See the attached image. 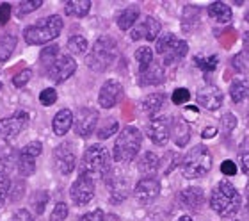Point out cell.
I'll return each mask as SVG.
<instances>
[{"label":"cell","instance_id":"cell-1","mask_svg":"<svg viewBox=\"0 0 249 221\" xmlns=\"http://www.w3.org/2000/svg\"><path fill=\"white\" fill-rule=\"evenodd\" d=\"M110 170H112V166H110L109 152L98 143L88 146L78 162V175L88 177L91 180L105 179Z\"/></svg>","mask_w":249,"mask_h":221},{"label":"cell","instance_id":"cell-2","mask_svg":"<svg viewBox=\"0 0 249 221\" xmlns=\"http://www.w3.org/2000/svg\"><path fill=\"white\" fill-rule=\"evenodd\" d=\"M210 207L215 214L221 218L235 216L242 207V198L240 193L235 189V185L228 180H221L215 189L210 195Z\"/></svg>","mask_w":249,"mask_h":221},{"label":"cell","instance_id":"cell-3","mask_svg":"<svg viewBox=\"0 0 249 221\" xmlns=\"http://www.w3.org/2000/svg\"><path fill=\"white\" fill-rule=\"evenodd\" d=\"M141 144H142V134L137 127L128 125L120 130L118 138H116L114 150H112V157L116 162L126 164L130 161L135 159V155L139 154Z\"/></svg>","mask_w":249,"mask_h":221},{"label":"cell","instance_id":"cell-4","mask_svg":"<svg viewBox=\"0 0 249 221\" xmlns=\"http://www.w3.org/2000/svg\"><path fill=\"white\" fill-rule=\"evenodd\" d=\"M62 27H64V21H62V18L59 15L47 16V18L39 20L34 25L25 27L23 40L29 45H47V43L53 41L61 34Z\"/></svg>","mask_w":249,"mask_h":221},{"label":"cell","instance_id":"cell-5","mask_svg":"<svg viewBox=\"0 0 249 221\" xmlns=\"http://www.w3.org/2000/svg\"><path fill=\"white\" fill-rule=\"evenodd\" d=\"M118 57V43L114 38L100 36L91 46V52L86 57V64L93 72H105Z\"/></svg>","mask_w":249,"mask_h":221},{"label":"cell","instance_id":"cell-6","mask_svg":"<svg viewBox=\"0 0 249 221\" xmlns=\"http://www.w3.org/2000/svg\"><path fill=\"white\" fill-rule=\"evenodd\" d=\"M212 170V154L207 146H192L182 159V171L187 179H201Z\"/></svg>","mask_w":249,"mask_h":221},{"label":"cell","instance_id":"cell-7","mask_svg":"<svg viewBox=\"0 0 249 221\" xmlns=\"http://www.w3.org/2000/svg\"><path fill=\"white\" fill-rule=\"evenodd\" d=\"M155 50L162 57L164 64H173V62L182 61L187 56L189 46L183 40H178L173 32H162L160 36L157 38Z\"/></svg>","mask_w":249,"mask_h":221},{"label":"cell","instance_id":"cell-8","mask_svg":"<svg viewBox=\"0 0 249 221\" xmlns=\"http://www.w3.org/2000/svg\"><path fill=\"white\" fill-rule=\"evenodd\" d=\"M105 185L109 189L110 200L114 203H120L128 198L130 189H132V182H130V177L126 175V171L121 170H110L105 177Z\"/></svg>","mask_w":249,"mask_h":221},{"label":"cell","instance_id":"cell-9","mask_svg":"<svg viewBox=\"0 0 249 221\" xmlns=\"http://www.w3.org/2000/svg\"><path fill=\"white\" fill-rule=\"evenodd\" d=\"M100 113L93 107H80L73 118V129L78 138H89L93 136V132L96 130V125H98Z\"/></svg>","mask_w":249,"mask_h":221},{"label":"cell","instance_id":"cell-10","mask_svg":"<svg viewBox=\"0 0 249 221\" xmlns=\"http://www.w3.org/2000/svg\"><path fill=\"white\" fill-rule=\"evenodd\" d=\"M29 113L27 111H18V113L11 114L7 118L0 120V139H15L16 136H20L29 125Z\"/></svg>","mask_w":249,"mask_h":221},{"label":"cell","instance_id":"cell-11","mask_svg":"<svg viewBox=\"0 0 249 221\" xmlns=\"http://www.w3.org/2000/svg\"><path fill=\"white\" fill-rule=\"evenodd\" d=\"M148 138L151 143L157 146H166L169 138H171V120L169 116H153L148 121Z\"/></svg>","mask_w":249,"mask_h":221},{"label":"cell","instance_id":"cell-12","mask_svg":"<svg viewBox=\"0 0 249 221\" xmlns=\"http://www.w3.org/2000/svg\"><path fill=\"white\" fill-rule=\"evenodd\" d=\"M53 164H55L59 173L64 177L75 171V168H77V155L73 152L71 144L64 143L55 146V150H53Z\"/></svg>","mask_w":249,"mask_h":221},{"label":"cell","instance_id":"cell-13","mask_svg":"<svg viewBox=\"0 0 249 221\" xmlns=\"http://www.w3.org/2000/svg\"><path fill=\"white\" fill-rule=\"evenodd\" d=\"M77 70V61L70 54H62L59 59L52 64V68L47 72V77H50L55 84H61L71 77Z\"/></svg>","mask_w":249,"mask_h":221},{"label":"cell","instance_id":"cell-14","mask_svg":"<svg viewBox=\"0 0 249 221\" xmlns=\"http://www.w3.org/2000/svg\"><path fill=\"white\" fill-rule=\"evenodd\" d=\"M134 195H135V200L139 201V203L148 205V203H151L157 196L160 195V182L155 177H144V179H141L135 184Z\"/></svg>","mask_w":249,"mask_h":221},{"label":"cell","instance_id":"cell-15","mask_svg":"<svg viewBox=\"0 0 249 221\" xmlns=\"http://www.w3.org/2000/svg\"><path fill=\"white\" fill-rule=\"evenodd\" d=\"M94 189H96L94 180L88 179V177L78 175V179L73 182L71 189H70V196H71L73 203H77V205H86V203H89V201L93 200Z\"/></svg>","mask_w":249,"mask_h":221},{"label":"cell","instance_id":"cell-16","mask_svg":"<svg viewBox=\"0 0 249 221\" xmlns=\"http://www.w3.org/2000/svg\"><path fill=\"white\" fill-rule=\"evenodd\" d=\"M121 95H123V86H121L116 79H109L105 80L98 95V103L100 107L104 109H112L116 103L120 102Z\"/></svg>","mask_w":249,"mask_h":221},{"label":"cell","instance_id":"cell-17","mask_svg":"<svg viewBox=\"0 0 249 221\" xmlns=\"http://www.w3.org/2000/svg\"><path fill=\"white\" fill-rule=\"evenodd\" d=\"M160 34V21L153 18V16H146L144 21L141 25L134 27L132 32H130V38L134 41H139V40H148V41H153L157 40V36Z\"/></svg>","mask_w":249,"mask_h":221},{"label":"cell","instance_id":"cell-18","mask_svg":"<svg viewBox=\"0 0 249 221\" xmlns=\"http://www.w3.org/2000/svg\"><path fill=\"white\" fill-rule=\"evenodd\" d=\"M196 102L207 111H217L223 105V91L217 86H205L197 91Z\"/></svg>","mask_w":249,"mask_h":221},{"label":"cell","instance_id":"cell-19","mask_svg":"<svg viewBox=\"0 0 249 221\" xmlns=\"http://www.w3.org/2000/svg\"><path fill=\"white\" fill-rule=\"evenodd\" d=\"M178 201L183 209H189V211H199L205 203V193H203L199 187H185V189L180 191L178 195Z\"/></svg>","mask_w":249,"mask_h":221},{"label":"cell","instance_id":"cell-20","mask_svg":"<svg viewBox=\"0 0 249 221\" xmlns=\"http://www.w3.org/2000/svg\"><path fill=\"white\" fill-rule=\"evenodd\" d=\"M166 79V72H164V64L159 61H153L150 66L146 68L144 72H141L139 75V86L148 88V86H159L164 82Z\"/></svg>","mask_w":249,"mask_h":221},{"label":"cell","instance_id":"cell-21","mask_svg":"<svg viewBox=\"0 0 249 221\" xmlns=\"http://www.w3.org/2000/svg\"><path fill=\"white\" fill-rule=\"evenodd\" d=\"M171 136L177 146H185L191 139V125L183 116H175L171 120Z\"/></svg>","mask_w":249,"mask_h":221},{"label":"cell","instance_id":"cell-22","mask_svg":"<svg viewBox=\"0 0 249 221\" xmlns=\"http://www.w3.org/2000/svg\"><path fill=\"white\" fill-rule=\"evenodd\" d=\"M73 113L70 109H61L52 120V129L55 136H66L70 129L73 127Z\"/></svg>","mask_w":249,"mask_h":221},{"label":"cell","instance_id":"cell-23","mask_svg":"<svg viewBox=\"0 0 249 221\" xmlns=\"http://www.w3.org/2000/svg\"><path fill=\"white\" fill-rule=\"evenodd\" d=\"M160 168V159L153 152H144L137 161V170L144 177H153Z\"/></svg>","mask_w":249,"mask_h":221},{"label":"cell","instance_id":"cell-24","mask_svg":"<svg viewBox=\"0 0 249 221\" xmlns=\"http://www.w3.org/2000/svg\"><path fill=\"white\" fill-rule=\"evenodd\" d=\"M199 16H201V9L196 5H187L182 15V29L185 34H192L199 27Z\"/></svg>","mask_w":249,"mask_h":221},{"label":"cell","instance_id":"cell-25","mask_svg":"<svg viewBox=\"0 0 249 221\" xmlns=\"http://www.w3.org/2000/svg\"><path fill=\"white\" fill-rule=\"evenodd\" d=\"M164 103H166V95H162V93H150V95H146L141 100V109H142V113L155 116L164 107Z\"/></svg>","mask_w":249,"mask_h":221},{"label":"cell","instance_id":"cell-26","mask_svg":"<svg viewBox=\"0 0 249 221\" xmlns=\"http://www.w3.org/2000/svg\"><path fill=\"white\" fill-rule=\"evenodd\" d=\"M91 0H68L64 2V15L75 16V18H84L91 11Z\"/></svg>","mask_w":249,"mask_h":221},{"label":"cell","instance_id":"cell-27","mask_svg":"<svg viewBox=\"0 0 249 221\" xmlns=\"http://www.w3.org/2000/svg\"><path fill=\"white\" fill-rule=\"evenodd\" d=\"M207 13L210 18H213L215 21H221V23H228L233 18V13L230 9V5H226L224 2H212L208 5Z\"/></svg>","mask_w":249,"mask_h":221},{"label":"cell","instance_id":"cell-28","mask_svg":"<svg viewBox=\"0 0 249 221\" xmlns=\"http://www.w3.org/2000/svg\"><path fill=\"white\" fill-rule=\"evenodd\" d=\"M139 7L137 5H130L126 9H123L118 16V27L121 31H130L135 25V21L139 18Z\"/></svg>","mask_w":249,"mask_h":221},{"label":"cell","instance_id":"cell-29","mask_svg":"<svg viewBox=\"0 0 249 221\" xmlns=\"http://www.w3.org/2000/svg\"><path fill=\"white\" fill-rule=\"evenodd\" d=\"M230 97L235 103H240L249 98V79H240L235 80L230 86Z\"/></svg>","mask_w":249,"mask_h":221},{"label":"cell","instance_id":"cell-30","mask_svg":"<svg viewBox=\"0 0 249 221\" xmlns=\"http://www.w3.org/2000/svg\"><path fill=\"white\" fill-rule=\"evenodd\" d=\"M16 162H18L16 150L11 148V146H2V148H0V170H2V173L7 175V173L16 166Z\"/></svg>","mask_w":249,"mask_h":221},{"label":"cell","instance_id":"cell-31","mask_svg":"<svg viewBox=\"0 0 249 221\" xmlns=\"http://www.w3.org/2000/svg\"><path fill=\"white\" fill-rule=\"evenodd\" d=\"M57 59H59V46L57 45L45 46L41 50V54H39V66H41L43 73H47Z\"/></svg>","mask_w":249,"mask_h":221},{"label":"cell","instance_id":"cell-32","mask_svg":"<svg viewBox=\"0 0 249 221\" xmlns=\"http://www.w3.org/2000/svg\"><path fill=\"white\" fill-rule=\"evenodd\" d=\"M16 168H18V173L21 177H31L34 171H36V157L32 155H27L23 152H18V162H16Z\"/></svg>","mask_w":249,"mask_h":221},{"label":"cell","instance_id":"cell-33","mask_svg":"<svg viewBox=\"0 0 249 221\" xmlns=\"http://www.w3.org/2000/svg\"><path fill=\"white\" fill-rule=\"evenodd\" d=\"M16 43H18V40H16L15 34H4L0 38V62H5L13 56Z\"/></svg>","mask_w":249,"mask_h":221},{"label":"cell","instance_id":"cell-34","mask_svg":"<svg viewBox=\"0 0 249 221\" xmlns=\"http://www.w3.org/2000/svg\"><path fill=\"white\" fill-rule=\"evenodd\" d=\"M88 40L84 36H71L66 43V48L71 56H82L84 52L88 50Z\"/></svg>","mask_w":249,"mask_h":221},{"label":"cell","instance_id":"cell-35","mask_svg":"<svg viewBox=\"0 0 249 221\" xmlns=\"http://www.w3.org/2000/svg\"><path fill=\"white\" fill-rule=\"evenodd\" d=\"M194 62H196V66L201 70L205 75L207 73H212L215 72V68H217V56H196L194 57Z\"/></svg>","mask_w":249,"mask_h":221},{"label":"cell","instance_id":"cell-36","mask_svg":"<svg viewBox=\"0 0 249 221\" xmlns=\"http://www.w3.org/2000/svg\"><path fill=\"white\" fill-rule=\"evenodd\" d=\"M135 61L139 62L141 72H144L146 68L153 62V52H151L150 46H141V48H137V52H135Z\"/></svg>","mask_w":249,"mask_h":221},{"label":"cell","instance_id":"cell-37","mask_svg":"<svg viewBox=\"0 0 249 221\" xmlns=\"http://www.w3.org/2000/svg\"><path fill=\"white\" fill-rule=\"evenodd\" d=\"M231 66H233L235 72L239 73H248L249 72V50L239 52L235 57H231Z\"/></svg>","mask_w":249,"mask_h":221},{"label":"cell","instance_id":"cell-38","mask_svg":"<svg viewBox=\"0 0 249 221\" xmlns=\"http://www.w3.org/2000/svg\"><path fill=\"white\" fill-rule=\"evenodd\" d=\"M48 193L47 191H36L34 195H32V207H34V211H36V214L37 216H41L43 212H45V207H47V203H48Z\"/></svg>","mask_w":249,"mask_h":221},{"label":"cell","instance_id":"cell-39","mask_svg":"<svg viewBox=\"0 0 249 221\" xmlns=\"http://www.w3.org/2000/svg\"><path fill=\"white\" fill-rule=\"evenodd\" d=\"M43 5V0H21L20 4H18V7H16V16H25L29 15V13H32V11L39 9Z\"/></svg>","mask_w":249,"mask_h":221},{"label":"cell","instance_id":"cell-40","mask_svg":"<svg viewBox=\"0 0 249 221\" xmlns=\"http://www.w3.org/2000/svg\"><path fill=\"white\" fill-rule=\"evenodd\" d=\"M114 132H120V125H118V121H116L114 118H110L107 123H104L102 127H100L96 136H98V139H107Z\"/></svg>","mask_w":249,"mask_h":221},{"label":"cell","instance_id":"cell-41","mask_svg":"<svg viewBox=\"0 0 249 221\" xmlns=\"http://www.w3.org/2000/svg\"><path fill=\"white\" fill-rule=\"evenodd\" d=\"M166 162V166H164V175H169L175 168H178V164H180V155L177 154V152H166V155L162 157V164Z\"/></svg>","mask_w":249,"mask_h":221},{"label":"cell","instance_id":"cell-42","mask_svg":"<svg viewBox=\"0 0 249 221\" xmlns=\"http://www.w3.org/2000/svg\"><path fill=\"white\" fill-rule=\"evenodd\" d=\"M39 102H41V105H45V107L53 105V103L57 102V91L53 88L43 89V91L39 93Z\"/></svg>","mask_w":249,"mask_h":221},{"label":"cell","instance_id":"cell-43","mask_svg":"<svg viewBox=\"0 0 249 221\" xmlns=\"http://www.w3.org/2000/svg\"><path fill=\"white\" fill-rule=\"evenodd\" d=\"M11 195V179L5 173H0V207L4 205L5 198Z\"/></svg>","mask_w":249,"mask_h":221},{"label":"cell","instance_id":"cell-44","mask_svg":"<svg viewBox=\"0 0 249 221\" xmlns=\"http://www.w3.org/2000/svg\"><path fill=\"white\" fill-rule=\"evenodd\" d=\"M68 212H70V209H68V203H64V201H59L57 205L53 207L52 214H50V221H64L68 218Z\"/></svg>","mask_w":249,"mask_h":221},{"label":"cell","instance_id":"cell-45","mask_svg":"<svg viewBox=\"0 0 249 221\" xmlns=\"http://www.w3.org/2000/svg\"><path fill=\"white\" fill-rule=\"evenodd\" d=\"M31 79H32V68H25V70L18 72L15 77H13V84H15L16 88H23Z\"/></svg>","mask_w":249,"mask_h":221},{"label":"cell","instance_id":"cell-46","mask_svg":"<svg viewBox=\"0 0 249 221\" xmlns=\"http://www.w3.org/2000/svg\"><path fill=\"white\" fill-rule=\"evenodd\" d=\"M171 100L173 103H177V105H182V103H187L191 100V91L187 88H178L173 91L171 95Z\"/></svg>","mask_w":249,"mask_h":221},{"label":"cell","instance_id":"cell-47","mask_svg":"<svg viewBox=\"0 0 249 221\" xmlns=\"http://www.w3.org/2000/svg\"><path fill=\"white\" fill-rule=\"evenodd\" d=\"M221 125H223L224 132H231V130L237 127V118H235L231 113H226L223 118H221Z\"/></svg>","mask_w":249,"mask_h":221},{"label":"cell","instance_id":"cell-48","mask_svg":"<svg viewBox=\"0 0 249 221\" xmlns=\"http://www.w3.org/2000/svg\"><path fill=\"white\" fill-rule=\"evenodd\" d=\"M78 221H105V212L102 209H94V211L86 212L84 216L78 218Z\"/></svg>","mask_w":249,"mask_h":221},{"label":"cell","instance_id":"cell-49","mask_svg":"<svg viewBox=\"0 0 249 221\" xmlns=\"http://www.w3.org/2000/svg\"><path fill=\"white\" fill-rule=\"evenodd\" d=\"M11 221H34V218H32V214L27 211V209H16V211L13 212Z\"/></svg>","mask_w":249,"mask_h":221},{"label":"cell","instance_id":"cell-50","mask_svg":"<svg viewBox=\"0 0 249 221\" xmlns=\"http://www.w3.org/2000/svg\"><path fill=\"white\" fill-rule=\"evenodd\" d=\"M221 173L223 175H228V177H233L237 175V166H235L233 161H224L223 164H221Z\"/></svg>","mask_w":249,"mask_h":221},{"label":"cell","instance_id":"cell-51","mask_svg":"<svg viewBox=\"0 0 249 221\" xmlns=\"http://www.w3.org/2000/svg\"><path fill=\"white\" fill-rule=\"evenodd\" d=\"M9 16H11V5L7 2L4 4H0V25H4L9 21Z\"/></svg>","mask_w":249,"mask_h":221},{"label":"cell","instance_id":"cell-52","mask_svg":"<svg viewBox=\"0 0 249 221\" xmlns=\"http://www.w3.org/2000/svg\"><path fill=\"white\" fill-rule=\"evenodd\" d=\"M240 166L246 175H249V152H242L240 154Z\"/></svg>","mask_w":249,"mask_h":221},{"label":"cell","instance_id":"cell-53","mask_svg":"<svg viewBox=\"0 0 249 221\" xmlns=\"http://www.w3.org/2000/svg\"><path fill=\"white\" fill-rule=\"evenodd\" d=\"M217 132H219V130L215 129V127H205V129H203V132H201V138L203 139H212V138H215V136H217Z\"/></svg>","mask_w":249,"mask_h":221},{"label":"cell","instance_id":"cell-54","mask_svg":"<svg viewBox=\"0 0 249 221\" xmlns=\"http://www.w3.org/2000/svg\"><path fill=\"white\" fill-rule=\"evenodd\" d=\"M105 221H120V220H118L116 214H107V216H105Z\"/></svg>","mask_w":249,"mask_h":221},{"label":"cell","instance_id":"cell-55","mask_svg":"<svg viewBox=\"0 0 249 221\" xmlns=\"http://www.w3.org/2000/svg\"><path fill=\"white\" fill-rule=\"evenodd\" d=\"M244 45H246V50H249V32L244 34Z\"/></svg>","mask_w":249,"mask_h":221},{"label":"cell","instance_id":"cell-56","mask_svg":"<svg viewBox=\"0 0 249 221\" xmlns=\"http://www.w3.org/2000/svg\"><path fill=\"white\" fill-rule=\"evenodd\" d=\"M177 221H194V220H192L191 216H182V218H178Z\"/></svg>","mask_w":249,"mask_h":221},{"label":"cell","instance_id":"cell-57","mask_svg":"<svg viewBox=\"0 0 249 221\" xmlns=\"http://www.w3.org/2000/svg\"><path fill=\"white\" fill-rule=\"evenodd\" d=\"M246 198H248V211H249V184L246 187Z\"/></svg>","mask_w":249,"mask_h":221},{"label":"cell","instance_id":"cell-58","mask_svg":"<svg viewBox=\"0 0 249 221\" xmlns=\"http://www.w3.org/2000/svg\"><path fill=\"white\" fill-rule=\"evenodd\" d=\"M248 120H249V109H248Z\"/></svg>","mask_w":249,"mask_h":221},{"label":"cell","instance_id":"cell-59","mask_svg":"<svg viewBox=\"0 0 249 221\" xmlns=\"http://www.w3.org/2000/svg\"><path fill=\"white\" fill-rule=\"evenodd\" d=\"M0 86H2V80H0Z\"/></svg>","mask_w":249,"mask_h":221},{"label":"cell","instance_id":"cell-60","mask_svg":"<svg viewBox=\"0 0 249 221\" xmlns=\"http://www.w3.org/2000/svg\"><path fill=\"white\" fill-rule=\"evenodd\" d=\"M235 221H239V220H235Z\"/></svg>","mask_w":249,"mask_h":221}]
</instances>
